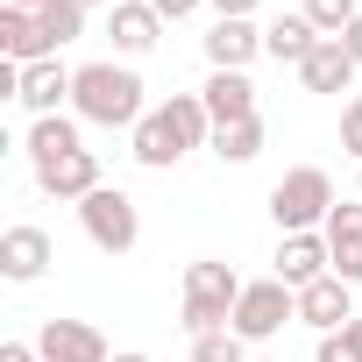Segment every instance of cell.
I'll return each mask as SVG.
<instances>
[{
  "label": "cell",
  "instance_id": "9",
  "mask_svg": "<svg viewBox=\"0 0 362 362\" xmlns=\"http://www.w3.org/2000/svg\"><path fill=\"white\" fill-rule=\"evenodd\" d=\"M270 263H277L270 277H284L291 291H305V284H320V277L334 270V249H327V235H284Z\"/></svg>",
  "mask_w": 362,
  "mask_h": 362
},
{
  "label": "cell",
  "instance_id": "21",
  "mask_svg": "<svg viewBox=\"0 0 362 362\" xmlns=\"http://www.w3.org/2000/svg\"><path fill=\"white\" fill-rule=\"evenodd\" d=\"M36 29H43V50L57 57L64 43L86 36V8H78V0H50V8H36Z\"/></svg>",
  "mask_w": 362,
  "mask_h": 362
},
{
  "label": "cell",
  "instance_id": "3",
  "mask_svg": "<svg viewBox=\"0 0 362 362\" xmlns=\"http://www.w3.org/2000/svg\"><path fill=\"white\" fill-rule=\"evenodd\" d=\"M334 206H341V199H334V177H327L320 163H298V170H284L277 185H270V221H277V235H320Z\"/></svg>",
  "mask_w": 362,
  "mask_h": 362
},
{
  "label": "cell",
  "instance_id": "33",
  "mask_svg": "<svg viewBox=\"0 0 362 362\" xmlns=\"http://www.w3.org/2000/svg\"><path fill=\"white\" fill-rule=\"evenodd\" d=\"M78 8H114V0H78Z\"/></svg>",
  "mask_w": 362,
  "mask_h": 362
},
{
  "label": "cell",
  "instance_id": "31",
  "mask_svg": "<svg viewBox=\"0 0 362 362\" xmlns=\"http://www.w3.org/2000/svg\"><path fill=\"white\" fill-rule=\"evenodd\" d=\"M114 362H149V355L142 348H114Z\"/></svg>",
  "mask_w": 362,
  "mask_h": 362
},
{
  "label": "cell",
  "instance_id": "2",
  "mask_svg": "<svg viewBox=\"0 0 362 362\" xmlns=\"http://www.w3.org/2000/svg\"><path fill=\"white\" fill-rule=\"evenodd\" d=\"M71 114H78V121H93V128H128V135H135V121L149 114V107H142V78H135L128 64H114V57L78 64Z\"/></svg>",
  "mask_w": 362,
  "mask_h": 362
},
{
  "label": "cell",
  "instance_id": "27",
  "mask_svg": "<svg viewBox=\"0 0 362 362\" xmlns=\"http://www.w3.org/2000/svg\"><path fill=\"white\" fill-rule=\"evenodd\" d=\"M206 8H214V22H249L256 0H206Z\"/></svg>",
  "mask_w": 362,
  "mask_h": 362
},
{
  "label": "cell",
  "instance_id": "29",
  "mask_svg": "<svg viewBox=\"0 0 362 362\" xmlns=\"http://www.w3.org/2000/svg\"><path fill=\"white\" fill-rule=\"evenodd\" d=\"M0 362H43L36 341H0Z\"/></svg>",
  "mask_w": 362,
  "mask_h": 362
},
{
  "label": "cell",
  "instance_id": "5",
  "mask_svg": "<svg viewBox=\"0 0 362 362\" xmlns=\"http://www.w3.org/2000/svg\"><path fill=\"white\" fill-rule=\"evenodd\" d=\"M78 228H86V242L100 256H128L142 242V214H135V199L121 185H100L93 199H78Z\"/></svg>",
  "mask_w": 362,
  "mask_h": 362
},
{
  "label": "cell",
  "instance_id": "25",
  "mask_svg": "<svg viewBox=\"0 0 362 362\" xmlns=\"http://www.w3.org/2000/svg\"><path fill=\"white\" fill-rule=\"evenodd\" d=\"M192 362H249V341L228 334V327H221V334H199V341H192Z\"/></svg>",
  "mask_w": 362,
  "mask_h": 362
},
{
  "label": "cell",
  "instance_id": "19",
  "mask_svg": "<svg viewBox=\"0 0 362 362\" xmlns=\"http://www.w3.org/2000/svg\"><path fill=\"white\" fill-rule=\"evenodd\" d=\"M0 57H8V64H43V57H50L29 8H0Z\"/></svg>",
  "mask_w": 362,
  "mask_h": 362
},
{
  "label": "cell",
  "instance_id": "26",
  "mask_svg": "<svg viewBox=\"0 0 362 362\" xmlns=\"http://www.w3.org/2000/svg\"><path fill=\"white\" fill-rule=\"evenodd\" d=\"M341 149L362 163V100H348V107H341Z\"/></svg>",
  "mask_w": 362,
  "mask_h": 362
},
{
  "label": "cell",
  "instance_id": "20",
  "mask_svg": "<svg viewBox=\"0 0 362 362\" xmlns=\"http://www.w3.org/2000/svg\"><path fill=\"white\" fill-rule=\"evenodd\" d=\"M29 163H57V156H71V149H86L78 142V114H43L36 128H29Z\"/></svg>",
  "mask_w": 362,
  "mask_h": 362
},
{
  "label": "cell",
  "instance_id": "14",
  "mask_svg": "<svg viewBox=\"0 0 362 362\" xmlns=\"http://www.w3.org/2000/svg\"><path fill=\"white\" fill-rule=\"evenodd\" d=\"M71 86H78V71L64 64V57H43V64H22V107L43 121V114H57L64 100H71Z\"/></svg>",
  "mask_w": 362,
  "mask_h": 362
},
{
  "label": "cell",
  "instance_id": "17",
  "mask_svg": "<svg viewBox=\"0 0 362 362\" xmlns=\"http://www.w3.org/2000/svg\"><path fill=\"white\" fill-rule=\"evenodd\" d=\"M199 100H206L214 128H235V121H256V86H249V71H214V78L199 86Z\"/></svg>",
  "mask_w": 362,
  "mask_h": 362
},
{
  "label": "cell",
  "instance_id": "28",
  "mask_svg": "<svg viewBox=\"0 0 362 362\" xmlns=\"http://www.w3.org/2000/svg\"><path fill=\"white\" fill-rule=\"evenodd\" d=\"M149 8H156L163 22H185V15H199V8H206V0H149Z\"/></svg>",
  "mask_w": 362,
  "mask_h": 362
},
{
  "label": "cell",
  "instance_id": "11",
  "mask_svg": "<svg viewBox=\"0 0 362 362\" xmlns=\"http://www.w3.org/2000/svg\"><path fill=\"white\" fill-rule=\"evenodd\" d=\"M107 36H114L121 57H149L156 36H163V15L149 8V0H114V8H107Z\"/></svg>",
  "mask_w": 362,
  "mask_h": 362
},
{
  "label": "cell",
  "instance_id": "6",
  "mask_svg": "<svg viewBox=\"0 0 362 362\" xmlns=\"http://www.w3.org/2000/svg\"><path fill=\"white\" fill-rule=\"evenodd\" d=\"M291 320H298V291H291L284 277H256V284H242V305H235L228 334H242V341H277Z\"/></svg>",
  "mask_w": 362,
  "mask_h": 362
},
{
  "label": "cell",
  "instance_id": "4",
  "mask_svg": "<svg viewBox=\"0 0 362 362\" xmlns=\"http://www.w3.org/2000/svg\"><path fill=\"white\" fill-rule=\"evenodd\" d=\"M235 305H242V277H235V263L199 256V263L185 270V334H192V341H199V334H221V327L235 320Z\"/></svg>",
  "mask_w": 362,
  "mask_h": 362
},
{
  "label": "cell",
  "instance_id": "15",
  "mask_svg": "<svg viewBox=\"0 0 362 362\" xmlns=\"http://www.w3.org/2000/svg\"><path fill=\"white\" fill-rule=\"evenodd\" d=\"M263 57V29L256 22H214L206 29V64L214 71H249Z\"/></svg>",
  "mask_w": 362,
  "mask_h": 362
},
{
  "label": "cell",
  "instance_id": "23",
  "mask_svg": "<svg viewBox=\"0 0 362 362\" xmlns=\"http://www.w3.org/2000/svg\"><path fill=\"white\" fill-rule=\"evenodd\" d=\"M320 36H348V22L362 15V0H305V8H298Z\"/></svg>",
  "mask_w": 362,
  "mask_h": 362
},
{
  "label": "cell",
  "instance_id": "18",
  "mask_svg": "<svg viewBox=\"0 0 362 362\" xmlns=\"http://www.w3.org/2000/svg\"><path fill=\"white\" fill-rule=\"evenodd\" d=\"M313 50H320V29H313L305 15H277V22L263 29V57H277V64H291V71H298Z\"/></svg>",
  "mask_w": 362,
  "mask_h": 362
},
{
  "label": "cell",
  "instance_id": "22",
  "mask_svg": "<svg viewBox=\"0 0 362 362\" xmlns=\"http://www.w3.org/2000/svg\"><path fill=\"white\" fill-rule=\"evenodd\" d=\"M263 135H270L263 114H256V121H235V128H214V156H221V163H256V156H263Z\"/></svg>",
  "mask_w": 362,
  "mask_h": 362
},
{
  "label": "cell",
  "instance_id": "10",
  "mask_svg": "<svg viewBox=\"0 0 362 362\" xmlns=\"http://www.w3.org/2000/svg\"><path fill=\"white\" fill-rule=\"evenodd\" d=\"M298 320H305L313 334H341V327L355 320V284H341V277L327 270L320 284H305V291H298Z\"/></svg>",
  "mask_w": 362,
  "mask_h": 362
},
{
  "label": "cell",
  "instance_id": "32",
  "mask_svg": "<svg viewBox=\"0 0 362 362\" xmlns=\"http://www.w3.org/2000/svg\"><path fill=\"white\" fill-rule=\"evenodd\" d=\"M0 8H29V15H36V8H50V0H0Z\"/></svg>",
  "mask_w": 362,
  "mask_h": 362
},
{
  "label": "cell",
  "instance_id": "12",
  "mask_svg": "<svg viewBox=\"0 0 362 362\" xmlns=\"http://www.w3.org/2000/svg\"><path fill=\"white\" fill-rule=\"evenodd\" d=\"M36 185H43L50 199H93L107 177H100V156H93V149H71V156H57V163H36Z\"/></svg>",
  "mask_w": 362,
  "mask_h": 362
},
{
  "label": "cell",
  "instance_id": "30",
  "mask_svg": "<svg viewBox=\"0 0 362 362\" xmlns=\"http://www.w3.org/2000/svg\"><path fill=\"white\" fill-rule=\"evenodd\" d=\"M341 43H348V57H355V64H362V15H355V22H348V36H341Z\"/></svg>",
  "mask_w": 362,
  "mask_h": 362
},
{
  "label": "cell",
  "instance_id": "16",
  "mask_svg": "<svg viewBox=\"0 0 362 362\" xmlns=\"http://www.w3.org/2000/svg\"><path fill=\"white\" fill-rule=\"evenodd\" d=\"M355 71H362V64L348 57V43H341V36H320V50L298 64V86H305V93H348Z\"/></svg>",
  "mask_w": 362,
  "mask_h": 362
},
{
  "label": "cell",
  "instance_id": "7",
  "mask_svg": "<svg viewBox=\"0 0 362 362\" xmlns=\"http://www.w3.org/2000/svg\"><path fill=\"white\" fill-rule=\"evenodd\" d=\"M36 355L43 362H114V348L93 320H57V313L36 327Z\"/></svg>",
  "mask_w": 362,
  "mask_h": 362
},
{
  "label": "cell",
  "instance_id": "13",
  "mask_svg": "<svg viewBox=\"0 0 362 362\" xmlns=\"http://www.w3.org/2000/svg\"><path fill=\"white\" fill-rule=\"evenodd\" d=\"M320 235H327V249H334V277H341V284H362V199H341Z\"/></svg>",
  "mask_w": 362,
  "mask_h": 362
},
{
  "label": "cell",
  "instance_id": "24",
  "mask_svg": "<svg viewBox=\"0 0 362 362\" xmlns=\"http://www.w3.org/2000/svg\"><path fill=\"white\" fill-rule=\"evenodd\" d=\"M313 362H362V313H355V320H348L341 334H320Z\"/></svg>",
  "mask_w": 362,
  "mask_h": 362
},
{
  "label": "cell",
  "instance_id": "8",
  "mask_svg": "<svg viewBox=\"0 0 362 362\" xmlns=\"http://www.w3.org/2000/svg\"><path fill=\"white\" fill-rule=\"evenodd\" d=\"M50 263H57V242L36 221H15L8 235H0V277H8V284H36Z\"/></svg>",
  "mask_w": 362,
  "mask_h": 362
},
{
  "label": "cell",
  "instance_id": "1",
  "mask_svg": "<svg viewBox=\"0 0 362 362\" xmlns=\"http://www.w3.org/2000/svg\"><path fill=\"white\" fill-rule=\"evenodd\" d=\"M206 142H214V114H206V100H199V93H170L163 107H149V114L135 121L128 156L149 163V170H170L185 149H206Z\"/></svg>",
  "mask_w": 362,
  "mask_h": 362
}]
</instances>
